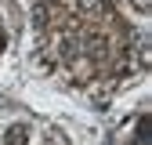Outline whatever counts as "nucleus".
Returning a JSON list of instances; mask_svg holds the SVG:
<instances>
[{
    "label": "nucleus",
    "mask_w": 152,
    "mask_h": 145,
    "mask_svg": "<svg viewBox=\"0 0 152 145\" xmlns=\"http://www.w3.org/2000/svg\"><path fill=\"white\" fill-rule=\"evenodd\" d=\"M80 7L83 15H94V11H102V0H80Z\"/></svg>",
    "instance_id": "obj_2"
},
{
    "label": "nucleus",
    "mask_w": 152,
    "mask_h": 145,
    "mask_svg": "<svg viewBox=\"0 0 152 145\" xmlns=\"http://www.w3.org/2000/svg\"><path fill=\"white\" fill-rule=\"evenodd\" d=\"M26 141H29V127H22V123H15L4 138V145H26Z\"/></svg>",
    "instance_id": "obj_1"
}]
</instances>
